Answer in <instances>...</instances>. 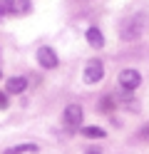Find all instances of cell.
<instances>
[{
	"instance_id": "obj_1",
	"label": "cell",
	"mask_w": 149,
	"mask_h": 154,
	"mask_svg": "<svg viewBox=\"0 0 149 154\" xmlns=\"http://www.w3.org/2000/svg\"><path fill=\"white\" fill-rule=\"evenodd\" d=\"M142 30H144V17L137 15V17H127V20L122 23L119 35H122L124 40H137V37L142 35Z\"/></svg>"
},
{
	"instance_id": "obj_2",
	"label": "cell",
	"mask_w": 149,
	"mask_h": 154,
	"mask_svg": "<svg viewBox=\"0 0 149 154\" xmlns=\"http://www.w3.org/2000/svg\"><path fill=\"white\" fill-rule=\"evenodd\" d=\"M139 85H142V75H139L137 70H122L119 72V87H122L124 92L137 90Z\"/></svg>"
},
{
	"instance_id": "obj_3",
	"label": "cell",
	"mask_w": 149,
	"mask_h": 154,
	"mask_svg": "<svg viewBox=\"0 0 149 154\" xmlns=\"http://www.w3.org/2000/svg\"><path fill=\"white\" fill-rule=\"evenodd\" d=\"M102 77H104V65H102V60H89L87 67H85V82H87V85H97Z\"/></svg>"
},
{
	"instance_id": "obj_4",
	"label": "cell",
	"mask_w": 149,
	"mask_h": 154,
	"mask_svg": "<svg viewBox=\"0 0 149 154\" xmlns=\"http://www.w3.org/2000/svg\"><path fill=\"white\" fill-rule=\"evenodd\" d=\"M37 62L45 67V70H52V67H57V52L52 50V47H47V45H42V47H37Z\"/></svg>"
},
{
	"instance_id": "obj_5",
	"label": "cell",
	"mask_w": 149,
	"mask_h": 154,
	"mask_svg": "<svg viewBox=\"0 0 149 154\" xmlns=\"http://www.w3.org/2000/svg\"><path fill=\"white\" fill-rule=\"evenodd\" d=\"M82 117H85V112H82V107H79V104H75V102H72V104H67V107H65L62 119H65L67 127H79Z\"/></svg>"
},
{
	"instance_id": "obj_6",
	"label": "cell",
	"mask_w": 149,
	"mask_h": 154,
	"mask_svg": "<svg viewBox=\"0 0 149 154\" xmlns=\"http://www.w3.org/2000/svg\"><path fill=\"white\" fill-rule=\"evenodd\" d=\"M5 8H8V15H27L30 13V0H5Z\"/></svg>"
},
{
	"instance_id": "obj_7",
	"label": "cell",
	"mask_w": 149,
	"mask_h": 154,
	"mask_svg": "<svg viewBox=\"0 0 149 154\" xmlns=\"http://www.w3.org/2000/svg\"><path fill=\"white\" fill-rule=\"evenodd\" d=\"M25 87H27V80H25V77H10L8 85H5V90H8L10 94H20V92H25Z\"/></svg>"
},
{
	"instance_id": "obj_8",
	"label": "cell",
	"mask_w": 149,
	"mask_h": 154,
	"mask_svg": "<svg viewBox=\"0 0 149 154\" xmlns=\"http://www.w3.org/2000/svg\"><path fill=\"white\" fill-rule=\"evenodd\" d=\"M85 37H87V42L92 45V47H102V45H104V35L99 32L97 27H89V30H87V35H85Z\"/></svg>"
},
{
	"instance_id": "obj_9",
	"label": "cell",
	"mask_w": 149,
	"mask_h": 154,
	"mask_svg": "<svg viewBox=\"0 0 149 154\" xmlns=\"http://www.w3.org/2000/svg\"><path fill=\"white\" fill-rule=\"evenodd\" d=\"M37 152V144H17V147H10L3 154H35Z\"/></svg>"
},
{
	"instance_id": "obj_10",
	"label": "cell",
	"mask_w": 149,
	"mask_h": 154,
	"mask_svg": "<svg viewBox=\"0 0 149 154\" xmlns=\"http://www.w3.org/2000/svg\"><path fill=\"white\" fill-rule=\"evenodd\" d=\"M82 134H85V137H104V129L102 127H82Z\"/></svg>"
},
{
	"instance_id": "obj_11",
	"label": "cell",
	"mask_w": 149,
	"mask_h": 154,
	"mask_svg": "<svg viewBox=\"0 0 149 154\" xmlns=\"http://www.w3.org/2000/svg\"><path fill=\"white\" fill-rule=\"evenodd\" d=\"M5 107H8V97H5L3 92H0V109H5Z\"/></svg>"
},
{
	"instance_id": "obj_12",
	"label": "cell",
	"mask_w": 149,
	"mask_h": 154,
	"mask_svg": "<svg viewBox=\"0 0 149 154\" xmlns=\"http://www.w3.org/2000/svg\"><path fill=\"white\" fill-rule=\"evenodd\" d=\"M8 15V8H5V0H0V17Z\"/></svg>"
},
{
	"instance_id": "obj_13",
	"label": "cell",
	"mask_w": 149,
	"mask_h": 154,
	"mask_svg": "<svg viewBox=\"0 0 149 154\" xmlns=\"http://www.w3.org/2000/svg\"><path fill=\"white\" fill-rule=\"evenodd\" d=\"M0 77H3V72H0Z\"/></svg>"
}]
</instances>
